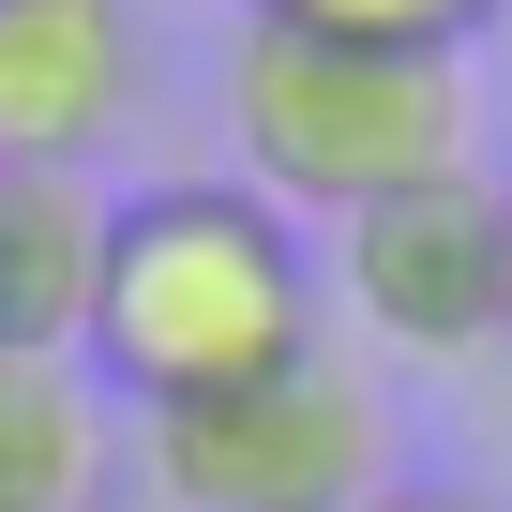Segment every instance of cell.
<instances>
[{
	"instance_id": "obj_1",
	"label": "cell",
	"mask_w": 512,
	"mask_h": 512,
	"mask_svg": "<svg viewBox=\"0 0 512 512\" xmlns=\"http://www.w3.org/2000/svg\"><path fill=\"white\" fill-rule=\"evenodd\" d=\"M332 317V256L317 226H287L256 181H151L106 211V302H91V392L151 407H211L317 362Z\"/></svg>"
},
{
	"instance_id": "obj_2",
	"label": "cell",
	"mask_w": 512,
	"mask_h": 512,
	"mask_svg": "<svg viewBox=\"0 0 512 512\" xmlns=\"http://www.w3.org/2000/svg\"><path fill=\"white\" fill-rule=\"evenodd\" d=\"M467 136H482V91L437 46H347V31H287V16L226 31V151L287 226H362V211L452 181Z\"/></svg>"
},
{
	"instance_id": "obj_3",
	"label": "cell",
	"mask_w": 512,
	"mask_h": 512,
	"mask_svg": "<svg viewBox=\"0 0 512 512\" xmlns=\"http://www.w3.org/2000/svg\"><path fill=\"white\" fill-rule=\"evenodd\" d=\"M377 482H392V392L347 377L332 347L256 377V392L136 422V497L151 512H362Z\"/></svg>"
},
{
	"instance_id": "obj_4",
	"label": "cell",
	"mask_w": 512,
	"mask_h": 512,
	"mask_svg": "<svg viewBox=\"0 0 512 512\" xmlns=\"http://www.w3.org/2000/svg\"><path fill=\"white\" fill-rule=\"evenodd\" d=\"M332 287L392 362H482L512 347V241H497V181L452 166L362 226H332Z\"/></svg>"
},
{
	"instance_id": "obj_5",
	"label": "cell",
	"mask_w": 512,
	"mask_h": 512,
	"mask_svg": "<svg viewBox=\"0 0 512 512\" xmlns=\"http://www.w3.org/2000/svg\"><path fill=\"white\" fill-rule=\"evenodd\" d=\"M151 106L136 0H0V181H76Z\"/></svg>"
},
{
	"instance_id": "obj_6",
	"label": "cell",
	"mask_w": 512,
	"mask_h": 512,
	"mask_svg": "<svg viewBox=\"0 0 512 512\" xmlns=\"http://www.w3.org/2000/svg\"><path fill=\"white\" fill-rule=\"evenodd\" d=\"M106 211L121 196H91V181H0V347L16 362H91Z\"/></svg>"
},
{
	"instance_id": "obj_7",
	"label": "cell",
	"mask_w": 512,
	"mask_h": 512,
	"mask_svg": "<svg viewBox=\"0 0 512 512\" xmlns=\"http://www.w3.org/2000/svg\"><path fill=\"white\" fill-rule=\"evenodd\" d=\"M106 482H121V437H106L91 362L0 347V512H106Z\"/></svg>"
},
{
	"instance_id": "obj_8",
	"label": "cell",
	"mask_w": 512,
	"mask_h": 512,
	"mask_svg": "<svg viewBox=\"0 0 512 512\" xmlns=\"http://www.w3.org/2000/svg\"><path fill=\"white\" fill-rule=\"evenodd\" d=\"M241 16H287V31H347V46H467L497 0H241Z\"/></svg>"
},
{
	"instance_id": "obj_9",
	"label": "cell",
	"mask_w": 512,
	"mask_h": 512,
	"mask_svg": "<svg viewBox=\"0 0 512 512\" xmlns=\"http://www.w3.org/2000/svg\"><path fill=\"white\" fill-rule=\"evenodd\" d=\"M362 512H482V497H467V482H407V467H392V482H377Z\"/></svg>"
},
{
	"instance_id": "obj_10",
	"label": "cell",
	"mask_w": 512,
	"mask_h": 512,
	"mask_svg": "<svg viewBox=\"0 0 512 512\" xmlns=\"http://www.w3.org/2000/svg\"><path fill=\"white\" fill-rule=\"evenodd\" d=\"M497 241H512V181H497Z\"/></svg>"
}]
</instances>
